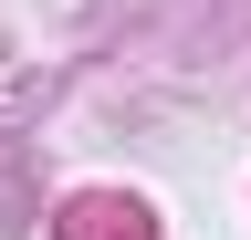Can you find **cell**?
Masks as SVG:
<instances>
[{"mask_svg": "<svg viewBox=\"0 0 251 240\" xmlns=\"http://www.w3.org/2000/svg\"><path fill=\"white\" fill-rule=\"evenodd\" d=\"M63 240H157L147 209H115V198H84L74 219H63Z\"/></svg>", "mask_w": 251, "mask_h": 240, "instance_id": "cell-1", "label": "cell"}]
</instances>
